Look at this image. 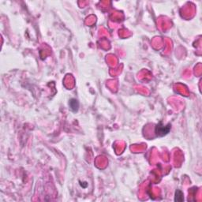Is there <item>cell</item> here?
I'll list each match as a JSON object with an SVG mask.
<instances>
[{"label": "cell", "mask_w": 202, "mask_h": 202, "mask_svg": "<svg viewBox=\"0 0 202 202\" xmlns=\"http://www.w3.org/2000/svg\"><path fill=\"white\" fill-rule=\"evenodd\" d=\"M69 105L70 109H71L73 111H74V112L77 111L79 107V103L78 101L76 99H71L69 102Z\"/></svg>", "instance_id": "2"}, {"label": "cell", "mask_w": 202, "mask_h": 202, "mask_svg": "<svg viewBox=\"0 0 202 202\" xmlns=\"http://www.w3.org/2000/svg\"><path fill=\"white\" fill-rule=\"evenodd\" d=\"M176 201H183V196L182 193L181 192L180 190H177L175 193V199Z\"/></svg>", "instance_id": "3"}, {"label": "cell", "mask_w": 202, "mask_h": 202, "mask_svg": "<svg viewBox=\"0 0 202 202\" xmlns=\"http://www.w3.org/2000/svg\"><path fill=\"white\" fill-rule=\"evenodd\" d=\"M170 129V125L168 124L167 126H164L163 124H162V122L158 124L156 127V135L159 136V137H162V136H164L167 134V133H169Z\"/></svg>", "instance_id": "1"}]
</instances>
